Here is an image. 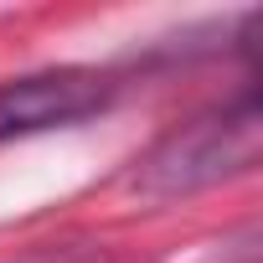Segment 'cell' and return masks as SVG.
Returning <instances> with one entry per match:
<instances>
[{"label":"cell","instance_id":"6da1fadb","mask_svg":"<svg viewBox=\"0 0 263 263\" xmlns=\"http://www.w3.org/2000/svg\"><path fill=\"white\" fill-rule=\"evenodd\" d=\"M258 150H263V114H258V98L248 93L232 108H217V114H201V119L171 129L140 160L135 186L145 196H186V191L253 171Z\"/></svg>","mask_w":263,"mask_h":263},{"label":"cell","instance_id":"7a4b0ae2","mask_svg":"<svg viewBox=\"0 0 263 263\" xmlns=\"http://www.w3.org/2000/svg\"><path fill=\"white\" fill-rule=\"evenodd\" d=\"M108 98H114V83L93 67H52V72L0 83V140L93 119L98 108H108Z\"/></svg>","mask_w":263,"mask_h":263}]
</instances>
